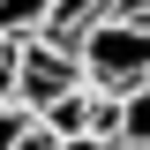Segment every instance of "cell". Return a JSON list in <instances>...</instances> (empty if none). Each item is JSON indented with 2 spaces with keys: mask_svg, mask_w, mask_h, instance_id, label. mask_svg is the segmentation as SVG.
Instances as JSON below:
<instances>
[{
  "mask_svg": "<svg viewBox=\"0 0 150 150\" xmlns=\"http://www.w3.org/2000/svg\"><path fill=\"white\" fill-rule=\"evenodd\" d=\"M68 45H75V68H83L90 90H105V98H120V90H150V30H143V23L90 15Z\"/></svg>",
  "mask_w": 150,
  "mask_h": 150,
  "instance_id": "obj_1",
  "label": "cell"
},
{
  "mask_svg": "<svg viewBox=\"0 0 150 150\" xmlns=\"http://www.w3.org/2000/svg\"><path fill=\"white\" fill-rule=\"evenodd\" d=\"M75 83H83V68H75V45L53 30H30L15 38V105L23 112H45L53 98H68Z\"/></svg>",
  "mask_w": 150,
  "mask_h": 150,
  "instance_id": "obj_2",
  "label": "cell"
},
{
  "mask_svg": "<svg viewBox=\"0 0 150 150\" xmlns=\"http://www.w3.org/2000/svg\"><path fill=\"white\" fill-rule=\"evenodd\" d=\"M90 105H98V98L83 90V83H75V90H68V98H53V105L38 112V120H45L53 135H90Z\"/></svg>",
  "mask_w": 150,
  "mask_h": 150,
  "instance_id": "obj_3",
  "label": "cell"
},
{
  "mask_svg": "<svg viewBox=\"0 0 150 150\" xmlns=\"http://www.w3.org/2000/svg\"><path fill=\"white\" fill-rule=\"evenodd\" d=\"M53 23V0H0V38H30Z\"/></svg>",
  "mask_w": 150,
  "mask_h": 150,
  "instance_id": "obj_4",
  "label": "cell"
},
{
  "mask_svg": "<svg viewBox=\"0 0 150 150\" xmlns=\"http://www.w3.org/2000/svg\"><path fill=\"white\" fill-rule=\"evenodd\" d=\"M23 128H30V112L8 98V105H0V150H15V135H23Z\"/></svg>",
  "mask_w": 150,
  "mask_h": 150,
  "instance_id": "obj_5",
  "label": "cell"
},
{
  "mask_svg": "<svg viewBox=\"0 0 150 150\" xmlns=\"http://www.w3.org/2000/svg\"><path fill=\"white\" fill-rule=\"evenodd\" d=\"M15 150H60V135H53V128H45V120H38V112H30V128L15 135Z\"/></svg>",
  "mask_w": 150,
  "mask_h": 150,
  "instance_id": "obj_6",
  "label": "cell"
},
{
  "mask_svg": "<svg viewBox=\"0 0 150 150\" xmlns=\"http://www.w3.org/2000/svg\"><path fill=\"white\" fill-rule=\"evenodd\" d=\"M15 98V38H0V105Z\"/></svg>",
  "mask_w": 150,
  "mask_h": 150,
  "instance_id": "obj_7",
  "label": "cell"
},
{
  "mask_svg": "<svg viewBox=\"0 0 150 150\" xmlns=\"http://www.w3.org/2000/svg\"><path fill=\"white\" fill-rule=\"evenodd\" d=\"M60 150H128V143H112V135H60Z\"/></svg>",
  "mask_w": 150,
  "mask_h": 150,
  "instance_id": "obj_8",
  "label": "cell"
}]
</instances>
